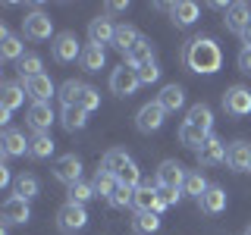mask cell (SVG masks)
Listing matches in <instances>:
<instances>
[{
  "label": "cell",
  "mask_w": 251,
  "mask_h": 235,
  "mask_svg": "<svg viewBox=\"0 0 251 235\" xmlns=\"http://www.w3.org/2000/svg\"><path fill=\"white\" fill-rule=\"evenodd\" d=\"M182 60L192 72L214 75V72H220V66H223V50H220V44L214 38H192V41L185 44Z\"/></svg>",
  "instance_id": "cell-1"
},
{
  "label": "cell",
  "mask_w": 251,
  "mask_h": 235,
  "mask_svg": "<svg viewBox=\"0 0 251 235\" xmlns=\"http://www.w3.org/2000/svg\"><path fill=\"white\" fill-rule=\"evenodd\" d=\"M60 100H63V107H78V110H85V113H91V110L100 107L98 88H91V85H85V82H75V78H69L60 88Z\"/></svg>",
  "instance_id": "cell-2"
},
{
  "label": "cell",
  "mask_w": 251,
  "mask_h": 235,
  "mask_svg": "<svg viewBox=\"0 0 251 235\" xmlns=\"http://www.w3.org/2000/svg\"><path fill=\"white\" fill-rule=\"evenodd\" d=\"M223 110L232 116V119H242V116H251V91L242 88V85H232L223 94Z\"/></svg>",
  "instance_id": "cell-3"
},
{
  "label": "cell",
  "mask_w": 251,
  "mask_h": 235,
  "mask_svg": "<svg viewBox=\"0 0 251 235\" xmlns=\"http://www.w3.org/2000/svg\"><path fill=\"white\" fill-rule=\"evenodd\" d=\"M138 85H141V78H138L135 66H120L110 75V91H113L116 97H132V94L138 91Z\"/></svg>",
  "instance_id": "cell-4"
},
{
  "label": "cell",
  "mask_w": 251,
  "mask_h": 235,
  "mask_svg": "<svg viewBox=\"0 0 251 235\" xmlns=\"http://www.w3.org/2000/svg\"><path fill=\"white\" fill-rule=\"evenodd\" d=\"M22 31H25V38H31V41H47L53 35V19L47 13L35 10L22 19Z\"/></svg>",
  "instance_id": "cell-5"
},
{
  "label": "cell",
  "mask_w": 251,
  "mask_h": 235,
  "mask_svg": "<svg viewBox=\"0 0 251 235\" xmlns=\"http://www.w3.org/2000/svg\"><path fill=\"white\" fill-rule=\"evenodd\" d=\"M57 226L60 232H78L88 226V210L82 204H63L60 213H57Z\"/></svg>",
  "instance_id": "cell-6"
},
{
  "label": "cell",
  "mask_w": 251,
  "mask_h": 235,
  "mask_svg": "<svg viewBox=\"0 0 251 235\" xmlns=\"http://www.w3.org/2000/svg\"><path fill=\"white\" fill-rule=\"evenodd\" d=\"M50 50H53V60H57V63H73L75 57H82L85 47L78 44V38L73 35V31H60V35L53 38Z\"/></svg>",
  "instance_id": "cell-7"
},
{
  "label": "cell",
  "mask_w": 251,
  "mask_h": 235,
  "mask_svg": "<svg viewBox=\"0 0 251 235\" xmlns=\"http://www.w3.org/2000/svg\"><path fill=\"white\" fill-rule=\"evenodd\" d=\"M163 119H167V110H163L157 100H151V104H145L138 110V116H135V129L138 132H145V135H151V132H157L163 125Z\"/></svg>",
  "instance_id": "cell-8"
},
{
  "label": "cell",
  "mask_w": 251,
  "mask_h": 235,
  "mask_svg": "<svg viewBox=\"0 0 251 235\" xmlns=\"http://www.w3.org/2000/svg\"><path fill=\"white\" fill-rule=\"evenodd\" d=\"M53 176H57V182L73 188L75 182H82V160H78L75 154H63L60 160L53 163Z\"/></svg>",
  "instance_id": "cell-9"
},
{
  "label": "cell",
  "mask_w": 251,
  "mask_h": 235,
  "mask_svg": "<svg viewBox=\"0 0 251 235\" xmlns=\"http://www.w3.org/2000/svg\"><path fill=\"white\" fill-rule=\"evenodd\" d=\"M185 176H188V172L182 169V163L163 160L160 169H157V185H160V188H182L185 185Z\"/></svg>",
  "instance_id": "cell-10"
},
{
  "label": "cell",
  "mask_w": 251,
  "mask_h": 235,
  "mask_svg": "<svg viewBox=\"0 0 251 235\" xmlns=\"http://www.w3.org/2000/svg\"><path fill=\"white\" fill-rule=\"evenodd\" d=\"M157 201H160V191H157V182H145L135 188V201H132V207L138 210V213H157Z\"/></svg>",
  "instance_id": "cell-11"
},
{
  "label": "cell",
  "mask_w": 251,
  "mask_h": 235,
  "mask_svg": "<svg viewBox=\"0 0 251 235\" xmlns=\"http://www.w3.org/2000/svg\"><path fill=\"white\" fill-rule=\"evenodd\" d=\"M28 219H31L28 201L16 198V194L3 201V223H6V226H19V223H28Z\"/></svg>",
  "instance_id": "cell-12"
},
{
  "label": "cell",
  "mask_w": 251,
  "mask_h": 235,
  "mask_svg": "<svg viewBox=\"0 0 251 235\" xmlns=\"http://www.w3.org/2000/svg\"><path fill=\"white\" fill-rule=\"evenodd\" d=\"M226 154H229V147H226L217 135H210L207 144L198 151V163H201V166H217V163L226 160Z\"/></svg>",
  "instance_id": "cell-13"
},
{
  "label": "cell",
  "mask_w": 251,
  "mask_h": 235,
  "mask_svg": "<svg viewBox=\"0 0 251 235\" xmlns=\"http://www.w3.org/2000/svg\"><path fill=\"white\" fill-rule=\"evenodd\" d=\"M88 38H91V44H98V47L113 44V38H116V25L107 19V16H98V19H91V25H88Z\"/></svg>",
  "instance_id": "cell-14"
},
{
  "label": "cell",
  "mask_w": 251,
  "mask_h": 235,
  "mask_svg": "<svg viewBox=\"0 0 251 235\" xmlns=\"http://www.w3.org/2000/svg\"><path fill=\"white\" fill-rule=\"evenodd\" d=\"M25 94L35 104H47V100L53 97V82H50V75H35V78H28L25 82Z\"/></svg>",
  "instance_id": "cell-15"
},
{
  "label": "cell",
  "mask_w": 251,
  "mask_h": 235,
  "mask_svg": "<svg viewBox=\"0 0 251 235\" xmlns=\"http://www.w3.org/2000/svg\"><path fill=\"white\" fill-rule=\"evenodd\" d=\"M248 22H251V6H248V3H232V6H226V28H229V31L242 35V31L248 28Z\"/></svg>",
  "instance_id": "cell-16"
},
{
  "label": "cell",
  "mask_w": 251,
  "mask_h": 235,
  "mask_svg": "<svg viewBox=\"0 0 251 235\" xmlns=\"http://www.w3.org/2000/svg\"><path fill=\"white\" fill-rule=\"evenodd\" d=\"M226 163H229V169H235V172L251 169V144H245V141H232L229 154H226Z\"/></svg>",
  "instance_id": "cell-17"
},
{
  "label": "cell",
  "mask_w": 251,
  "mask_h": 235,
  "mask_svg": "<svg viewBox=\"0 0 251 235\" xmlns=\"http://www.w3.org/2000/svg\"><path fill=\"white\" fill-rule=\"evenodd\" d=\"M170 16H173V22H176L179 28H188V25L198 22V3H192V0H179V3L170 6Z\"/></svg>",
  "instance_id": "cell-18"
},
{
  "label": "cell",
  "mask_w": 251,
  "mask_h": 235,
  "mask_svg": "<svg viewBox=\"0 0 251 235\" xmlns=\"http://www.w3.org/2000/svg\"><path fill=\"white\" fill-rule=\"evenodd\" d=\"M25 85H16V82H3L0 85V107L3 110H16L25 104Z\"/></svg>",
  "instance_id": "cell-19"
},
{
  "label": "cell",
  "mask_w": 251,
  "mask_h": 235,
  "mask_svg": "<svg viewBox=\"0 0 251 235\" xmlns=\"http://www.w3.org/2000/svg\"><path fill=\"white\" fill-rule=\"evenodd\" d=\"M0 151H3L6 157H22V154H28V141H25V135H22V132L6 129L3 138H0Z\"/></svg>",
  "instance_id": "cell-20"
},
{
  "label": "cell",
  "mask_w": 251,
  "mask_h": 235,
  "mask_svg": "<svg viewBox=\"0 0 251 235\" xmlns=\"http://www.w3.org/2000/svg\"><path fill=\"white\" fill-rule=\"evenodd\" d=\"M53 119H57V116H53L50 104H31V107H28V125H31L35 132H47Z\"/></svg>",
  "instance_id": "cell-21"
},
{
  "label": "cell",
  "mask_w": 251,
  "mask_h": 235,
  "mask_svg": "<svg viewBox=\"0 0 251 235\" xmlns=\"http://www.w3.org/2000/svg\"><path fill=\"white\" fill-rule=\"evenodd\" d=\"M78 63H82L85 72H100V69H104V63H107L104 47H98V44H85V50H82V57H78Z\"/></svg>",
  "instance_id": "cell-22"
},
{
  "label": "cell",
  "mask_w": 251,
  "mask_h": 235,
  "mask_svg": "<svg viewBox=\"0 0 251 235\" xmlns=\"http://www.w3.org/2000/svg\"><path fill=\"white\" fill-rule=\"evenodd\" d=\"M13 194L22 198V201H31V198L41 194V182H38L31 172H22V176H16V182H13Z\"/></svg>",
  "instance_id": "cell-23"
},
{
  "label": "cell",
  "mask_w": 251,
  "mask_h": 235,
  "mask_svg": "<svg viewBox=\"0 0 251 235\" xmlns=\"http://www.w3.org/2000/svg\"><path fill=\"white\" fill-rule=\"evenodd\" d=\"M207 132L198 129V125H192V122H182L179 125V141H182L185 147H192V151H201L204 144H207Z\"/></svg>",
  "instance_id": "cell-24"
},
{
  "label": "cell",
  "mask_w": 251,
  "mask_h": 235,
  "mask_svg": "<svg viewBox=\"0 0 251 235\" xmlns=\"http://www.w3.org/2000/svg\"><path fill=\"white\" fill-rule=\"evenodd\" d=\"M198 207L204 210V213H210V216L223 213V210H226V191H223V188H217V185H210L207 194L198 201Z\"/></svg>",
  "instance_id": "cell-25"
},
{
  "label": "cell",
  "mask_w": 251,
  "mask_h": 235,
  "mask_svg": "<svg viewBox=\"0 0 251 235\" xmlns=\"http://www.w3.org/2000/svg\"><path fill=\"white\" fill-rule=\"evenodd\" d=\"M157 104L167 110V113L182 110V104H185V88H182V85H167V88L160 91V97H157Z\"/></svg>",
  "instance_id": "cell-26"
},
{
  "label": "cell",
  "mask_w": 251,
  "mask_h": 235,
  "mask_svg": "<svg viewBox=\"0 0 251 235\" xmlns=\"http://www.w3.org/2000/svg\"><path fill=\"white\" fill-rule=\"evenodd\" d=\"M53 138L47 135V132H35V135L28 138V154L35 157V160H47V157L53 154Z\"/></svg>",
  "instance_id": "cell-27"
},
{
  "label": "cell",
  "mask_w": 251,
  "mask_h": 235,
  "mask_svg": "<svg viewBox=\"0 0 251 235\" xmlns=\"http://www.w3.org/2000/svg\"><path fill=\"white\" fill-rule=\"evenodd\" d=\"M91 185H94V194H98V198H107L110 201V194L120 188V179H116L113 172H107V169H98V172H94V179H91Z\"/></svg>",
  "instance_id": "cell-28"
},
{
  "label": "cell",
  "mask_w": 251,
  "mask_h": 235,
  "mask_svg": "<svg viewBox=\"0 0 251 235\" xmlns=\"http://www.w3.org/2000/svg\"><path fill=\"white\" fill-rule=\"evenodd\" d=\"M60 122H63V129H66V132H82L85 125H88V113L78 110V107H63Z\"/></svg>",
  "instance_id": "cell-29"
},
{
  "label": "cell",
  "mask_w": 251,
  "mask_h": 235,
  "mask_svg": "<svg viewBox=\"0 0 251 235\" xmlns=\"http://www.w3.org/2000/svg\"><path fill=\"white\" fill-rule=\"evenodd\" d=\"M185 122L198 125V129H204L210 135V129H214V110H210L207 104H195L192 110H188V119Z\"/></svg>",
  "instance_id": "cell-30"
},
{
  "label": "cell",
  "mask_w": 251,
  "mask_h": 235,
  "mask_svg": "<svg viewBox=\"0 0 251 235\" xmlns=\"http://www.w3.org/2000/svg\"><path fill=\"white\" fill-rule=\"evenodd\" d=\"M126 60H129V66H135V69L145 66V63H151L154 60V44L148 41V38H141V41L132 47L129 53H126Z\"/></svg>",
  "instance_id": "cell-31"
},
{
  "label": "cell",
  "mask_w": 251,
  "mask_h": 235,
  "mask_svg": "<svg viewBox=\"0 0 251 235\" xmlns=\"http://www.w3.org/2000/svg\"><path fill=\"white\" fill-rule=\"evenodd\" d=\"M129 163H132V157L126 154V151H120V147H113V151L104 154V163H100V169H107V172H113V176H120V172L129 166Z\"/></svg>",
  "instance_id": "cell-32"
},
{
  "label": "cell",
  "mask_w": 251,
  "mask_h": 235,
  "mask_svg": "<svg viewBox=\"0 0 251 235\" xmlns=\"http://www.w3.org/2000/svg\"><path fill=\"white\" fill-rule=\"evenodd\" d=\"M138 41H141V35H138L132 25H116V38H113V47H116V50L129 53Z\"/></svg>",
  "instance_id": "cell-33"
},
{
  "label": "cell",
  "mask_w": 251,
  "mask_h": 235,
  "mask_svg": "<svg viewBox=\"0 0 251 235\" xmlns=\"http://www.w3.org/2000/svg\"><path fill=\"white\" fill-rule=\"evenodd\" d=\"M0 57L19 63L22 57H25V44H22L16 35H3V38H0Z\"/></svg>",
  "instance_id": "cell-34"
},
{
  "label": "cell",
  "mask_w": 251,
  "mask_h": 235,
  "mask_svg": "<svg viewBox=\"0 0 251 235\" xmlns=\"http://www.w3.org/2000/svg\"><path fill=\"white\" fill-rule=\"evenodd\" d=\"M157 229H160V213H135V219H132L135 235H154Z\"/></svg>",
  "instance_id": "cell-35"
},
{
  "label": "cell",
  "mask_w": 251,
  "mask_h": 235,
  "mask_svg": "<svg viewBox=\"0 0 251 235\" xmlns=\"http://www.w3.org/2000/svg\"><path fill=\"white\" fill-rule=\"evenodd\" d=\"M16 69H19V75L28 82V78H35V75H44L41 72V69H44V60L38 57V53H25V57L16 63Z\"/></svg>",
  "instance_id": "cell-36"
},
{
  "label": "cell",
  "mask_w": 251,
  "mask_h": 235,
  "mask_svg": "<svg viewBox=\"0 0 251 235\" xmlns=\"http://www.w3.org/2000/svg\"><path fill=\"white\" fill-rule=\"evenodd\" d=\"M207 188H210V185H207V179H204L201 172H188V176H185V185H182L185 194H192V198L201 201L204 194H207Z\"/></svg>",
  "instance_id": "cell-37"
},
{
  "label": "cell",
  "mask_w": 251,
  "mask_h": 235,
  "mask_svg": "<svg viewBox=\"0 0 251 235\" xmlns=\"http://www.w3.org/2000/svg\"><path fill=\"white\" fill-rule=\"evenodd\" d=\"M91 198H98V194H94V185L91 182H75L73 188H69V204H88Z\"/></svg>",
  "instance_id": "cell-38"
},
{
  "label": "cell",
  "mask_w": 251,
  "mask_h": 235,
  "mask_svg": "<svg viewBox=\"0 0 251 235\" xmlns=\"http://www.w3.org/2000/svg\"><path fill=\"white\" fill-rule=\"evenodd\" d=\"M132 201H135V188H126V185H120L113 194H110V207L113 210H126V207H132Z\"/></svg>",
  "instance_id": "cell-39"
},
{
  "label": "cell",
  "mask_w": 251,
  "mask_h": 235,
  "mask_svg": "<svg viewBox=\"0 0 251 235\" xmlns=\"http://www.w3.org/2000/svg\"><path fill=\"white\" fill-rule=\"evenodd\" d=\"M116 179H120V185H126V188H138V185H141V169L135 166V160H132Z\"/></svg>",
  "instance_id": "cell-40"
},
{
  "label": "cell",
  "mask_w": 251,
  "mask_h": 235,
  "mask_svg": "<svg viewBox=\"0 0 251 235\" xmlns=\"http://www.w3.org/2000/svg\"><path fill=\"white\" fill-rule=\"evenodd\" d=\"M157 191H160V201H157V213H163L167 207H173V204H179V188H160L157 185Z\"/></svg>",
  "instance_id": "cell-41"
},
{
  "label": "cell",
  "mask_w": 251,
  "mask_h": 235,
  "mask_svg": "<svg viewBox=\"0 0 251 235\" xmlns=\"http://www.w3.org/2000/svg\"><path fill=\"white\" fill-rule=\"evenodd\" d=\"M138 78H141V85H151L160 78V66L151 60V63H145V66H138Z\"/></svg>",
  "instance_id": "cell-42"
},
{
  "label": "cell",
  "mask_w": 251,
  "mask_h": 235,
  "mask_svg": "<svg viewBox=\"0 0 251 235\" xmlns=\"http://www.w3.org/2000/svg\"><path fill=\"white\" fill-rule=\"evenodd\" d=\"M239 69H242V72H248V75H251V47H248V44H245V47L239 50Z\"/></svg>",
  "instance_id": "cell-43"
},
{
  "label": "cell",
  "mask_w": 251,
  "mask_h": 235,
  "mask_svg": "<svg viewBox=\"0 0 251 235\" xmlns=\"http://www.w3.org/2000/svg\"><path fill=\"white\" fill-rule=\"evenodd\" d=\"M107 10H110V13H123V10H129V3H120V0H110V3H107Z\"/></svg>",
  "instance_id": "cell-44"
},
{
  "label": "cell",
  "mask_w": 251,
  "mask_h": 235,
  "mask_svg": "<svg viewBox=\"0 0 251 235\" xmlns=\"http://www.w3.org/2000/svg\"><path fill=\"white\" fill-rule=\"evenodd\" d=\"M10 113H13V110H3V107H0V125H10Z\"/></svg>",
  "instance_id": "cell-45"
},
{
  "label": "cell",
  "mask_w": 251,
  "mask_h": 235,
  "mask_svg": "<svg viewBox=\"0 0 251 235\" xmlns=\"http://www.w3.org/2000/svg\"><path fill=\"white\" fill-rule=\"evenodd\" d=\"M0 185H10V169L0 166Z\"/></svg>",
  "instance_id": "cell-46"
},
{
  "label": "cell",
  "mask_w": 251,
  "mask_h": 235,
  "mask_svg": "<svg viewBox=\"0 0 251 235\" xmlns=\"http://www.w3.org/2000/svg\"><path fill=\"white\" fill-rule=\"evenodd\" d=\"M242 41H245V44L251 47V22H248V28H245V31H242Z\"/></svg>",
  "instance_id": "cell-47"
},
{
  "label": "cell",
  "mask_w": 251,
  "mask_h": 235,
  "mask_svg": "<svg viewBox=\"0 0 251 235\" xmlns=\"http://www.w3.org/2000/svg\"><path fill=\"white\" fill-rule=\"evenodd\" d=\"M245 235H251V226H248V232H245Z\"/></svg>",
  "instance_id": "cell-48"
}]
</instances>
